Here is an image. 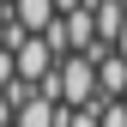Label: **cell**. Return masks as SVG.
<instances>
[{"label": "cell", "mask_w": 127, "mask_h": 127, "mask_svg": "<svg viewBox=\"0 0 127 127\" xmlns=\"http://www.w3.org/2000/svg\"><path fill=\"white\" fill-rule=\"evenodd\" d=\"M55 6H61V12H79V6H91V0H55Z\"/></svg>", "instance_id": "30bf717a"}, {"label": "cell", "mask_w": 127, "mask_h": 127, "mask_svg": "<svg viewBox=\"0 0 127 127\" xmlns=\"http://www.w3.org/2000/svg\"><path fill=\"white\" fill-rule=\"evenodd\" d=\"M91 61H97V97L103 103H121L127 97V61L115 49H103V55H91Z\"/></svg>", "instance_id": "7a4b0ae2"}, {"label": "cell", "mask_w": 127, "mask_h": 127, "mask_svg": "<svg viewBox=\"0 0 127 127\" xmlns=\"http://www.w3.org/2000/svg\"><path fill=\"white\" fill-rule=\"evenodd\" d=\"M97 121L103 127H127V103H97Z\"/></svg>", "instance_id": "8992f818"}, {"label": "cell", "mask_w": 127, "mask_h": 127, "mask_svg": "<svg viewBox=\"0 0 127 127\" xmlns=\"http://www.w3.org/2000/svg\"><path fill=\"white\" fill-rule=\"evenodd\" d=\"M91 18H97V42L115 49V42H121V24H127V0H91Z\"/></svg>", "instance_id": "277c9868"}, {"label": "cell", "mask_w": 127, "mask_h": 127, "mask_svg": "<svg viewBox=\"0 0 127 127\" xmlns=\"http://www.w3.org/2000/svg\"><path fill=\"white\" fill-rule=\"evenodd\" d=\"M55 18H61V6H55V0H12V24H18L24 36H42Z\"/></svg>", "instance_id": "3957f363"}, {"label": "cell", "mask_w": 127, "mask_h": 127, "mask_svg": "<svg viewBox=\"0 0 127 127\" xmlns=\"http://www.w3.org/2000/svg\"><path fill=\"white\" fill-rule=\"evenodd\" d=\"M12 121H18V109H12V97L0 91V127H12Z\"/></svg>", "instance_id": "ba28073f"}, {"label": "cell", "mask_w": 127, "mask_h": 127, "mask_svg": "<svg viewBox=\"0 0 127 127\" xmlns=\"http://www.w3.org/2000/svg\"><path fill=\"white\" fill-rule=\"evenodd\" d=\"M12 61H18V79H24V85H42V79L61 67V55L49 49V36H24L18 49H12Z\"/></svg>", "instance_id": "6da1fadb"}, {"label": "cell", "mask_w": 127, "mask_h": 127, "mask_svg": "<svg viewBox=\"0 0 127 127\" xmlns=\"http://www.w3.org/2000/svg\"><path fill=\"white\" fill-rule=\"evenodd\" d=\"M18 85V61H12V49H0V91Z\"/></svg>", "instance_id": "52a82bcc"}, {"label": "cell", "mask_w": 127, "mask_h": 127, "mask_svg": "<svg viewBox=\"0 0 127 127\" xmlns=\"http://www.w3.org/2000/svg\"><path fill=\"white\" fill-rule=\"evenodd\" d=\"M121 103H127V97H121Z\"/></svg>", "instance_id": "7c38bea8"}, {"label": "cell", "mask_w": 127, "mask_h": 127, "mask_svg": "<svg viewBox=\"0 0 127 127\" xmlns=\"http://www.w3.org/2000/svg\"><path fill=\"white\" fill-rule=\"evenodd\" d=\"M0 49H12V18H0Z\"/></svg>", "instance_id": "9c48e42d"}, {"label": "cell", "mask_w": 127, "mask_h": 127, "mask_svg": "<svg viewBox=\"0 0 127 127\" xmlns=\"http://www.w3.org/2000/svg\"><path fill=\"white\" fill-rule=\"evenodd\" d=\"M115 55H121V61H127V24H121V42H115Z\"/></svg>", "instance_id": "8fae6325"}, {"label": "cell", "mask_w": 127, "mask_h": 127, "mask_svg": "<svg viewBox=\"0 0 127 127\" xmlns=\"http://www.w3.org/2000/svg\"><path fill=\"white\" fill-rule=\"evenodd\" d=\"M103 103V97H97ZM97 103H91V109H61V127H103L97 121Z\"/></svg>", "instance_id": "5b68a950"}]
</instances>
